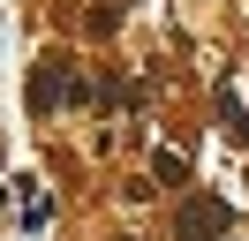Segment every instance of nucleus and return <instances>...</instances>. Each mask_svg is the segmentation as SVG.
<instances>
[{
    "label": "nucleus",
    "instance_id": "obj_4",
    "mask_svg": "<svg viewBox=\"0 0 249 241\" xmlns=\"http://www.w3.org/2000/svg\"><path fill=\"white\" fill-rule=\"evenodd\" d=\"M219 241H227V234H219Z\"/></svg>",
    "mask_w": 249,
    "mask_h": 241
},
{
    "label": "nucleus",
    "instance_id": "obj_2",
    "mask_svg": "<svg viewBox=\"0 0 249 241\" xmlns=\"http://www.w3.org/2000/svg\"><path fill=\"white\" fill-rule=\"evenodd\" d=\"M219 120H227V136H234V143H242V136H249V105L234 98V90H227V98H219Z\"/></svg>",
    "mask_w": 249,
    "mask_h": 241
},
{
    "label": "nucleus",
    "instance_id": "obj_1",
    "mask_svg": "<svg viewBox=\"0 0 249 241\" xmlns=\"http://www.w3.org/2000/svg\"><path fill=\"white\" fill-rule=\"evenodd\" d=\"M234 226V211L219 204V196H189L181 211H174V241H219Z\"/></svg>",
    "mask_w": 249,
    "mask_h": 241
},
{
    "label": "nucleus",
    "instance_id": "obj_3",
    "mask_svg": "<svg viewBox=\"0 0 249 241\" xmlns=\"http://www.w3.org/2000/svg\"><path fill=\"white\" fill-rule=\"evenodd\" d=\"M151 173H159V181H166V189H174V181H181L189 166H181V151H159V158H151Z\"/></svg>",
    "mask_w": 249,
    "mask_h": 241
}]
</instances>
